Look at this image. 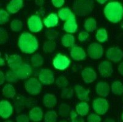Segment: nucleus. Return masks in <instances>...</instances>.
<instances>
[{"instance_id": "55", "label": "nucleus", "mask_w": 123, "mask_h": 122, "mask_svg": "<svg viewBox=\"0 0 123 122\" xmlns=\"http://www.w3.org/2000/svg\"><path fill=\"white\" fill-rule=\"evenodd\" d=\"M65 122V121H61V122Z\"/></svg>"}, {"instance_id": "53", "label": "nucleus", "mask_w": 123, "mask_h": 122, "mask_svg": "<svg viewBox=\"0 0 123 122\" xmlns=\"http://www.w3.org/2000/svg\"><path fill=\"white\" fill-rule=\"evenodd\" d=\"M4 122H13L12 121H10V120H6V121H4Z\"/></svg>"}, {"instance_id": "7", "label": "nucleus", "mask_w": 123, "mask_h": 122, "mask_svg": "<svg viewBox=\"0 0 123 122\" xmlns=\"http://www.w3.org/2000/svg\"><path fill=\"white\" fill-rule=\"evenodd\" d=\"M94 110L99 115H104L107 112L109 107L108 103L105 99L98 98L93 101L92 103Z\"/></svg>"}, {"instance_id": "21", "label": "nucleus", "mask_w": 123, "mask_h": 122, "mask_svg": "<svg viewBox=\"0 0 123 122\" xmlns=\"http://www.w3.org/2000/svg\"><path fill=\"white\" fill-rule=\"evenodd\" d=\"M43 23L48 28H53L57 26L58 23V17L56 13H50V15H48L43 20Z\"/></svg>"}, {"instance_id": "1", "label": "nucleus", "mask_w": 123, "mask_h": 122, "mask_svg": "<svg viewBox=\"0 0 123 122\" xmlns=\"http://www.w3.org/2000/svg\"><path fill=\"white\" fill-rule=\"evenodd\" d=\"M18 45L22 52L27 54L35 52L39 46L36 38L29 32H23L20 35Z\"/></svg>"}, {"instance_id": "31", "label": "nucleus", "mask_w": 123, "mask_h": 122, "mask_svg": "<svg viewBox=\"0 0 123 122\" xmlns=\"http://www.w3.org/2000/svg\"><path fill=\"white\" fill-rule=\"evenodd\" d=\"M72 14V12L68 7H64L62 8L58 11V17L60 18V19L63 21L68 20V18Z\"/></svg>"}, {"instance_id": "11", "label": "nucleus", "mask_w": 123, "mask_h": 122, "mask_svg": "<svg viewBox=\"0 0 123 122\" xmlns=\"http://www.w3.org/2000/svg\"><path fill=\"white\" fill-rule=\"evenodd\" d=\"M13 71H15L19 79H24L28 78L31 75L32 73V69H31V66L29 64L23 63L21 65L19 66Z\"/></svg>"}, {"instance_id": "30", "label": "nucleus", "mask_w": 123, "mask_h": 122, "mask_svg": "<svg viewBox=\"0 0 123 122\" xmlns=\"http://www.w3.org/2000/svg\"><path fill=\"white\" fill-rule=\"evenodd\" d=\"M56 48V43L53 40H48L43 43V51L45 52L49 53L55 51Z\"/></svg>"}, {"instance_id": "14", "label": "nucleus", "mask_w": 123, "mask_h": 122, "mask_svg": "<svg viewBox=\"0 0 123 122\" xmlns=\"http://www.w3.org/2000/svg\"><path fill=\"white\" fill-rule=\"evenodd\" d=\"M77 24L75 15L72 14L69 17L64 24V29L68 33H75L77 30Z\"/></svg>"}, {"instance_id": "17", "label": "nucleus", "mask_w": 123, "mask_h": 122, "mask_svg": "<svg viewBox=\"0 0 123 122\" xmlns=\"http://www.w3.org/2000/svg\"><path fill=\"white\" fill-rule=\"evenodd\" d=\"M70 56L75 60H81L85 59L86 54L82 48L75 46L70 50Z\"/></svg>"}, {"instance_id": "48", "label": "nucleus", "mask_w": 123, "mask_h": 122, "mask_svg": "<svg viewBox=\"0 0 123 122\" xmlns=\"http://www.w3.org/2000/svg\"><path fill=\"white\" fill-rule=\"evenodd\" d=\"M118 71H119V73L123 76V62L119 64V67H118Z\"/></svg>"}, {"instance_id": "4", "label": "nucleus", "mask_w": 123, "mask_h": 122, "mask_svg": "<svg viewBox=\"0 0 123 122\" xmlns=\"http://www.w3.org/2000/svg\"><path fill=\"white\" fill-rule=\"evenodd\" d=\"M25 87L27 92L31 95H37L41 93L42 86L36 78H31L26 82Z\"/></svg>"}, {"instance_id": "2", "label": "nucleus", "mask_w": 123, "mask_h": 122, "mask_svg": "<svg viewBox=\"0 0 123 122\" xmlns=\"http://www.w3.org/2000/svg\"><path fill=\"white\" fill-rule=\"evenodd\" d=\"M104 12L107 20L113 23H117L123 18V6L119 2H110L105 7Z\"/></svg>"}, {"instance_id": "43", "label": "nucleus", "mask_w": 123, "mask_h": 122, "mask_svg": "<svg viewBox=\"0 0 123 122\" xmlns=\"http://www.w3.org/2000/svg\"><path fill=\"white\" fill-rule=\"evenodd\" d=\"M101 118L99 116L94 114H91L87 117V122H100Z\"/></svg>"}, {"instance_id": "25", "label": "nucleus", "mask_w": 123, "mask_h": 122, "mask_svg": "<svg viewBox=\"0 0 123 122\" xmlns=\"http://www.w3.org/2000/svg\"><path fill=\"white\" fill-rule=\"evenodd\" d=\"M3 95L7 98H14L15 95V90L13 86L10 84L5 85L3 89Z\"/></svg>"}, {"instance_id": "6", "label": "nucleus", "mask_w": 123, "mask_h": 122, "mask_svg": "<svg viewBox=\"0 0 123 122\" xmlns=\"http://www.w3.org/2000/svg\"><path fill=\"white\" fill-rule=\"evenodd\" d=\"M70 60L69 58L64 55L59 53L56 56L53 61L54 67L57 70H65L70 65Z\"/></svg>"}, {"instance_id": "41", "label": "nucleus", "mask_w": 123, "mask_h": 122, "mask_svg": "<svg viewBox=\"0 0 123 122\" xmlns=\"http://www.w3.org/2000/svg\"><path fill=\"white\" fill-rule=\"evenodd\" d=\"M70 117L71 119V122H85L83 118L79 117L78 114L75 112L74 110H72L70 112Z\"/></svg>"}, {"instance_id": "18", "label": "nucleus", "mask_w": 123, "mask_h": 122, "mask_svg": "<svg viewBox=\"0 0 123 122\" xmlns=\"http://www.w3.org/2000/svg\"><path fill=\"white\" fill-rule=\"evenodd\" d=\"M23 0H11L6 7L7 11L12 14L16 13L23 7Z\"/></svg>"}, {"instance_id": "9", "label": "nucleus", "mask_w": 123, "mask_h": 122, "mask_svg": "<svg viewBox=\"0 0 123 122\" xmlns=\"http://www.w3.org/2000/svg\"><path fill=\"white\" fill-rule=\"evenodd\" d=\"M38 77L40 81L45 85L51 84L55 81L53 73L49 69H42L39 73Z\"/></svg>"}, {"instance_id": "46", "label": "nucleus", "mask_w": 123, "mask_h": 122, "mask_svg": "<svg viewBox=\"0 0 123 122\" xmlns=\"http://www.w3.org/2000/svg\"><path fill=\"white\" fill-rule=\"evenodd\" d=\"M51 3L56 7H61L64 4V0H51Z\"/></svg>"}, {"instance_id": "27", "label": "nucleus", "mask_w": 123, "mask_h": 122, "mask_svg": "<svg viewBox=\"0 0 123 122\" xmlns=\"http://www.w3.org/2000/svg\"><path fill=\"white\" fill-rule=\"evenodd\" d=\"M84 27L88 32H93L97 28V23L95 19L89 18L85 22Z\"/></svg>"}, {"instance_id": "50", "label": "nucleus", "mask_w": 123, "mask_h": 122, "mask_svg": "<svg viewBox=\"0 0 123 122\" xmlns=\"http://www.w3.org/2000/svg\"><path fill=\"white\" fill-rule=\"evenodd\" d=\"M5 64L6 63L4 59L1 58H0V65L1 66V67H3V66L5 65Z\"/></svg>"}, {"instance_id": "3", "label": "nucleus", "mask_w": 123, "mask_h": 122, "mask_svg": "<svg viewBox=\"0 0 123 122\" xmlns=\"http://www.w3.org/2000/svg\"><path fill=\"white\" fill-rule=\"evenodd\" d=\"M93 6L92 0H75L73 11L78 16H86L92 12Z\"/></svg>"}, {"instance_id": "15", "label": "nucleus", "mask_w": 123, "mask_h": 122, "mask_svg": "<svg viewBox=\"0 0 123 122\" xmlns=\"http://www.w3.org/2000/svg\"><path fill=\"white\" fill-rule=\"evenodd\" d=\"M81 76L85 83H91L96 80L97 78V74L93 69L87 67L81 71Z\"/></svg>"}, {"instance_id": "29", "label": "nucleus", "mask_w": 123, "mask_h": 122, "mask_svg": "<svg viewBox=\"0 0 123 122\" xmlns=\"http://www.w3.org/2000/svg\"><path fill=\"white\" fill-rule=\"evenodd\" d=\"M31 64L34 67H39L42 65L43 63V59L42 56L39 54H36L31 57Z\"/></svg>"}, {"instance_id": "44", "label": "nucleus", "mask_w": 123, "mask_h": 122, "mask_svg": "<svg viewBox=\"0 0 123 122\" xmlns=\"http://www.w3.org/2000/svg\"><path fill=\"white\" fill-rule=\"evenodd\" d=\"M89 37V33L86 31H81L80 34H79L78 39L80 40V42H83L87 40V39Z\"/></svg>"}, {"instance_id": "42", "label": "nucleus", "mask_w": 123, "mask_h": 122, "mask_svg": "<svg viewBox=\"0 0 123 122\" xmlns=\"http://www.w3.org/2000/svg\"><path fill=\"white\" fill-rule=\"evenodd\" d=\"M45 35H46L47 38L48 39L50 40H53L57 38V37H58V32L55 29L48 30V31H47L46 33H45Z\"/></svg>"}, {"instance_id": "5", "label": "nucleus", "mask_w": 123, "mask_h": 122, "mask_svg": "<svg viewBox=\"0 0 123 122\" xmlns=\"http://www.w3.org/2000/svg\"><path fill=\"white\" fill-rule=\"evenodd\" d=\"M87 52L91 59H99L104 54V49L101 45L94 42L89 45L87 49Z\"/></svg>"}, {"instance_id": "45", "label": "nucleus", "mask_w": 123, "mask_h": 122, "mask_svg": "<svg viewBox=\"0 0 123 122\" xmlns=\"http://www.w3.org/2000/svg\"><path fill=\"white\" fill-rule=\"evenodd\" d=\"M17 122H29V118L25 114H22L16 118Z\"/></svg>"}, {"instance_id": "28", "label": "nucleus", "mask_w": 123, "mask_h": 122, "mask_svg": "<svg viewBox=\"0 0 123 122\" xmlns=\"http://www.w3.org/2000/svg\"><path fill=\"white\" fill-rule=\"evenodd\" d=\"M111 92L116 95L123 94V84L119 81H115L111 84Z\"/></svg>"}, {"instance_id": "39", "label": "nucleus", "mask_w": 123, "mask_h": 122, "mask_svg": "<svg viewBox=\"0 0 123 122\" xmlns=\"http://www.w3.org/2000/svg\"><path fill=\"white\" fill-rule=\"evenodd\" d=\"M9 20V15L8 12L5 10L1 9L0 11V24H4Z\"/></svg>"}, {"instance_id": "37", "label": "nucleus", "mask_w": 123, "mask_h": 122, "mask_svg": "<svg viewBox=\"0 0 123 122\" xmlns=\"http://www.w3.org/2000/svg\"><path fill=\"white\" fill-rule=\"evenodd\" d=\"M56 84L58 86L59 88H61V89H64L68 86V81L66 78L64 76L58 77L56 79Z\"/></svg>"}, {"instance_id": "47", "label": "nucleus", "mask_w": 123, "mask_h": 122, "mask_svg": "<svg viewBox=\"0 0 123 122\" xmlns=\"http://www.w3.org/2000/svg\"><path fill=\"white\" fill-rule=\"evenodd\" d=\"M6 80V75H4V74L3 73V71H0V85L1 86L3 84Z\"/></svg>"}, {"instance_id": "26", "label": "nucleus", "mask_w": 123, "mask_h": 122, "mask_svg": "<svg viewBox=\"0 0 123 122\" xmlns=\"http://www.w3.org/2000/svg\"><path fill=\"white\" fill-rule=\"evenodd\" d=\"M61 42L62 45L67 48L74 46L75 43V38L71 34H65L61 39Z\"/></svg>"}, {"instance_id": "24", "label": "nucleus", "mask_w": 123, "mask_h": 122, "mask_svg": "<svg viewBox=\"0 0 123 122\" xmlns=\"http://www.w3.org/2000/svg\"><path fill=\"white\" fill-rule=\"evenodd\" d=\"M76 111L80 116H85L89 112V105L85 101H82L77 105Z\"/></svg>"}, {"instance_id": "10", "label": "nucleus", "mask_w": 123, "mask_h": 122, "mask_svg": "<svg viewBox=\"0 0 123 122\" xmlns=\"http://www.w3.org/2000/svg\"><path fill=\"white\" fill-rule=\"evenodd\" d=\"M106 56L108 60L114 62H118L123 58V52L118 47H112L107 50Z\"/></svg>"}, {"instance_id": "33", "label": "nucleus", "mask_w": 123, "mask_h": 122, "mask_svg": "<svg viewBox=\"0 0 123 122\" xmlns=\"http://www.w3.org/2000/svg\"><path fill=\"white\" fill-rule=\"evenodd\" d=\"M57 118L58 115L55 111H47L45 115L44 122H56Z\"/></svg>"}, {"instance_id": "19", "label": "nucleus", "mask_w": 123, "mask_h": 122, "mask_svg": "<svg viewBox=\"0 0 123 122\" xmlns=\"http://www.w3.org/2000/svg\"><path fill=\"white\" fill-rule=\"evenodd\" d=\"M96 90L97 94L99 96L104 97H107L110 93L109 85L107 82L100 81L96 84Z\"/></svg>"}, {"instance_id": "22", "label": "nucleus", "mask_w": 123, "mask_h": 122, "mask_svg": "<svg viewBox=\"0 0 123 122\" xmlns=\"http://www.w3.org/2000/svg\"><path fill=\"white\" fill-rule=\"evenodd\" d=\"M29 117L33 122H40L43 117V112L40 107H35L30 110Z\"/></svg>"}, {"instance_id": "40", "label": "nucleus", "mask_w": 123, "mask_h": 122, "mask_svg": "<svg viewBox=\"0 0 123 122\" xmlns=\"http://www.w3.org/2000/svg\"><path fill=\"white\" fill-rule=\"evenodd\" d=\"M8 34L7 31L5 29L1 28H0V43L1 44H4L7 42L8 40Z\"/></svg>"}, {"instance_id": "20", "label": "nucleus", "mask_w": 123, "mask_h": 122, "mask_svg": "<svg viewBox=\"0 0 123 122\" xmlns=\"http://www.w3.org/2000/svg\"><path fill=\"white\" fill-rule=\"evenodd\" d=\"M75 90L77 94V98L80 100L89 101V90L85 89L80 85H76L75 86Z\"/></svg>"}, {"instance_id": "52", "label": "nucleus", "mask_w": 123, "mask_h": 122, "mask_svg": "<svg viewBox=\"0 0 123 122\" xmlns=\"http://www.w3.org/2000/svg\"><path fill=\"white\" fill-rule=\"evenodd\" d=\"M103 122H115V120H113V119H110V118H108V119L105 120Z\"/></svg>"}, {"instance_id": "38", "label": "nucleus", "mask_w": 123, "mask_h": 122, "mask_svg": "<svg viewBox=\"0 0 123 122\" xmlns=\"http://www.w3.org/2000/svg\"><path fill=\"white\" fill-rule=\"evenodd\" d=\"M74 91L72 89L69 88H64L62 89L61 93V97L64 99H69L73 97Z\"/></svg>"}, {"instance_id": "36", "label": "nucleus", "mask_w": 123, "mask_h": 122, "mask_svg": "<svg viewBox=\"0 0 123 122\" xmlns=\"http://www.w3.org/2000/svg\"><path fill=\"white\" fill-rule=\"evenodd\" d=\"M11 28L14 32L20 31L22 29V22L17 19L12 20L11 23Z\"/></svg>"}, {"instance_id": "13", "label": "nucleus", "mask_w": 123, "mask_h": 122, "mask_svg": "<svg viewBox=\"0 0 123 122\" xmlns=\"http://www.w3.org/2000/svg\"><path fill=\"white\" fill-rule=\"evenodd\" d=\"M13 112V107L9 101L3 100L0 102V116L3 118H8Z\"/></svg>"}, {"instance_id": "32", "label": "nucleus", "mask_w": 123, "mask_h": 122, "mask_svg": "<svg viewBox=\"0 0 123 122\" xmlns=\"http://www.w3.org/2000/svg\"><path fill=\"white\" fill-rule=\"evenodd\" d=\"M107 39H108V35L105 29L102 28L98 30L96 33V39L98 42L103 43V42H106Z\"/></svg>"}, {"instance_id": "23", "label": "nucleus", "mask_w": 123, "mask_h": 122, "mask_svg": "<svg viewBox=\"0 0 123 122\" xmlns=\"http://www.w3.org/2000/svg\"><path fill=\"white\" fill-rule=\"evenodd\" d=\"M43 103L47 108H53L56 105L57 99L53 94H46L43 97Z\"/></svg>"}, {"instance_id": "51", "label": "nucleus", "mask_w": 123, "mask_h": 122, "mask_svg": "<svg viewBox=\"0 0 123 122\" xmlns=\"http://www.w3.org/2000/svg\"><path fill=\"white\" fill-rule=\"evenodd\" d=\"M107 1H108V0H97V1L101 4H104V3H105Z\"/></svg>"}, {"instance_id": "35", "label": "nucleus", "mask_w": 123, "mask_h": 122, "mask_svg": "<svg viewBox=\"0 0 123 122\" xmlns=\"http://www.w3.org/2000/svg\"><path fill=\"white\" fill-rule=\"evenodd\" d=\"M70 107L66 104H61L58 107V113L62 117H66L70 114Z\"/></svg>"}, {"instance_id": "8", "label": "nucleus", "mask_w": 123, "mask_h": 122, "mask_svg": "<svg viewBox=\"0 0 123 122\" xmlns=\"http://www.w3.org/2000/svg\"><path fill=\"white\" fill-rule=\"evenodd\" d=\"M28 26L30 31L32 32H38L41 31L43 28L42 20L37 15H32L28 20Z\"/></svg>"}, {"instance_id": "12", "label": "nucleus", "mask_w": 123, "mask_h": 122, "mask_svg": "<svg viewBox=\"0 0 123 122\" xmlns=\"http://www.w3.org/2000/svg\"><path fill=\"white\" fill-rule=\"evenodd\" d=\"M99 73L104 78H108L112 75L113 72L112 64L108 60H104L100 62L98 67Z\"/></svg>"}, {"instance_id": "54", "label": "nucleus", "mask_w": 123, "mask_h": 122, "mask_svg": "<svg viewBox=\"0 0 123 122\" xmlns=\"http://www.w3.org/2000/svg\"><path fill=\"white\" fill-rule=\"evenodd\" d=\"M121 118H122V120L123 121V114H122V116H121Z\"/></svg>"}, {"instance_id": "49", "label": "nucleus", "mask_w": 123, "mask_h": 122, "mask_svg": "<svg viewBox=\"0 0 123 122\" xmlns=\"http://www.w3.org/2000/svg\"><path fill=\"white\" fill-rule=\"evenodd\" d=\"M35 3L37 6H42L44 4V0H36Z\"/></svg>"}, {"instance_id": "34", "label": "nucleus", "mask_w": 123, "mask_h": 122, "mask_svg": "<svg viewBox=\"0 0 123 122\" xmlns=\"http://www.w3.org/2000/svg\"><path fill=\"white\" fill-rule=\"evenodd\" d=\"M6 79L7 82H11V83H14V82H17L18 79H20L15 73V71L13 70H9L7 71L6 74Z\"/></svg>"}, {"instance_id": "16", "label": "nucleus", "mask_w": 123, "mask_h": 122, "mask_svg": "<svg viewBox=\"0 0 123 122\" xmlns=\"http://www.w3.org/2000/svg\"><path fill=\"white\" fill-rule=\"evenodd\" d=\"M7 64L12 70H14L23 63L22 58L18 54H13L7 58Z\"/></svg>"}]
</instances>
